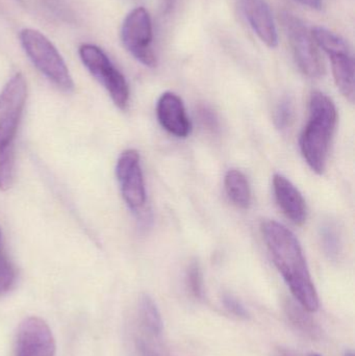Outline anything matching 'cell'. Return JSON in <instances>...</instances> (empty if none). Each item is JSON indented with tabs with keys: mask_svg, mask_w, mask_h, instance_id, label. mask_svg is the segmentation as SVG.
I'll return each mask as SVG.
<instances>
[{
	"mask_svg": "<svg viewBox=\"0 0 355 356\" xmlns=\"http://www.w3.org/2000/svg\"><path fill=\"white\" fill-rule=\"evenodd\" d=\"M116 175L129 209L133 211H141L146 203V188L137 150L127 149L121 154L117 162Z\"/></svg>",
	"mask_w": 355,
	"mask_h": 356,
	"instance_id": "8",
	"label": "cell"
},
{
	"mask_svg": "<svg viewBox=\"0 0 355 356\" xmlns=\"http://www.w3.org/2000/svg\"><path fill=\"white\" fill-rule=\"evenodd\" d=\"M242 10L252 31L268 47L279 45V33L270 6L266 0H240Z\"/></svg>",
	"mask_w": 355,
	"mask_h": 356,
	"instance_id": "12",
	"label": "cell"
},
{
	"mask_svg": "<svg viewBox=\"0 0 355 356\" xmlns=\"http://www.w3.org/2000/svg\"><path fill=\"white\" fill-rule=\"evenodd\" d=\"M227 196L240 209H248L251 203V190L247 177L237 169L227 171L224 177Z\"/></svg>",
	"mask_w": 355,
	"mask_h": 356,
	"instance_id": "14",
	"label": "cell"
},
{
	"mask_svg": "<svg viewBox=\"0 0 355 356\" xmlns=\"http://www.w3.org/2000/svg\"><path fill=\"white\" fill-rule=\"evenodd\" d=\"M21 45L38 70L65 92L74 89L72 76L64 58L49 39L39 31L25 29L20 31Z\"/></svg>",
	"mask_w": 355,
	"mask_h": 356,
	"instance_id": "3",
	"label": "cell"
},
{
	"mask_svg": "<svg viewBox=\"0 0 355 356\" xmlns=\"http://www.w3.org/2000/svg\"><path fill=\"white\" fill-rule=\"evenodd\" d=\"M16 282V270L10 259L0 253V296L6 294Z\"/></svg>",
	"mask_w": 355,
	"mask_h": 356,
	"instance_id": "21",
	"label": "cell"
},
{
	"mask_svg": "<svg viewBox=\"0 0 355 356\" xmlns=\"http://www.w3.org/2000/svg\"><path fill=\"white\" fill-rule=\"evenodd\" d=\"M198 113H199L200 121H201L204 127L212 131L218 129V119H217L216 114L210 108L202 106L199 108Z\"/></svg>",
	"mask_w": 355,
	"mask_h": 356,
	"instance_id": "24",
	"label": "cell"
},
{
	"mask_svg": "<svg viewBox=\"0 0 355 356\" xmlns=\"http://www.w3.org/2000/svg\"><path fill=\"white\" fill-rule=\"evenodd\" d=\"M281 22L289 40L296 64L302 72L311 79H320L324 75L322 58L315 45L312 35L304 23L290 13L281 15Z\"/></svg>",
	"mask_w": 355,
	"mask_h": 356,
	"instance_id": "5",
	"label": "cell"
},
{
	"mask_svg": "<svg viewBox=\"0 0 355 356\" xmlns=\"http://www.w3.org/2000/svg\"><path fill=\"white\" fill-rule=\"evenodd\" d=\"M160 338L138 328L135 338V356H166L160 345Z\"/></svg>",
	"mask_w": 355,
	"mask_h": 356,
	"instance_id": "16",
	"label": "cell"
},
{
	"mask_svg": "<svg viewBox=\"0 0 355 356\" xmlns=\"http://www.w3.org/2000/svg\"><path fill=\"white\" fill-rule=\"evenodd\" d=\"M261 228L273 261L294 298L308 313L318 311V293L295 234L274 220H265Z\"/></svg>",
	"mask_w": 355,
	"mask_h": 356,
	"instance_id": "1",
	"label": "cell"
},
{
	"mask_svg": "<svg viewBox=\"0 0 355 356\" xmlns=\"http://www.w3.org/2000/svg\"><path fill=\"white\" fill-rule=\"evenodd\" d=\"M15 177V145L0 148V190L12 186Z\"/></svg>",
	"mask_w": 355,
	"mask_h": 356,
	"instance_id": "18",
	"label": "cell"
},
{
	"mask_svg": "<svg viewBox=\"0 0 355 356\" xmlns=\"http://www.w3.org/2000/svg\"><path fill=\"white\" fill-rule=\"evenodd\" d=\"M17 1L23 2V0H17Z\"/></svg>",
	"mask_w": 355,
	"mask_h": 356,
	"instance_id": "27",
	"label": "cell"
},
{
	"mask_svg": "<svg viewBox=\"0 0 355 356\" xmlns=\"http://www.w3.org/2000/svg\"><path fill=\"white\" fill-rule=\"evenodd\" d=\"M56 343L49 326L37 317L25 319L17 334L16 356H54Z\"/></svg>",
	"mask_w": 355,
	"mask_h": 356,
	"instance_id": "9",
	"label": "cell"
},
{
	"mask_svg": "<svg viewBox=\"0 0 355 356\" xmlns=\"http://www.w3.org/2000/svg\"><path fill=\"white\" fill-rule=\"evenodd\" d=\"M312 356H321V355H313Z\"/></svg>",
	"mask_w": 355,
	"mask_h": 356,
	"instance_id": "28",
	"label": "cell"
},
{
	"mask_svg": "<svg viewBox=\"0 0 355 356\" xmlns=\"http://www.w3.org/2000/svg\"><path fill=\"white\" fill-rule=\"evenodd\" d=\"M298 2L302 6H306V8H312V10H321L323 6L322 0H294Z\"/></svg>",
	"mask_w": 355,
	"mask_h": 356,
	"instance_id": "25",
	"label": "cell"
},
{
	"mask_svg": "<svg viewBox=\"0 0 355 356\" xmlns=\"http://www.w3.org/2000/svg\"><path fill=\"white\" fill-rule=\"evenodd\" d=\"M286 309H287L288 317L298 330H302L304 334H310L313 338L319 334L318 326L308 315V312L306 311L299 303L297 305L296 303L290 302Z\"/></svg>",
	"mask_w": 355,
	"mask_h": 356,
	"instance_id": "17",
	"label": "cell"
},
{
	"mask_svg": "<svg viewBox=\"0 0 355 356\" xmlns=\"http://www.w3.org/2000/svg\"><path fill=\"white\" fill-rule=\"evenodd\" d=\"M79 54L85 68L106 88L114 104L120 110H126L129 102V83L106 52L93 44H83Z\"/></svg>",
	"mask_w": 355,
	"mask_h": 356,
	"instance_id": "4",
	"label": "cell"
},
{
	"mask_svg": "<svg viewBox=\"0 0 355 356\" xmlns=\"http://www.w3.org/2000/svg\"><path fill=\"white\" fill-rule=\"evenodd\" d=\"M322 50L331 58L338 89L352 104L355 97V66L349 46L343 38L336 37L327 41Z\"/></svg>",
	"mask_w": 355,
	"mask_h": 356,
	"instance_id": "10",
	"label": "cell"
},
{
	"mask_svg": "<svg viewBox=\"0 0 355 356\" xmlns=\"http://www.w3.org/2000/svg\"><path fill=\"white\" fill-rule=\"evenodd\" d=\"M158 122L171 135L187 138L191 134L192 125L181 97L172 92L160 96L156 106Z\"/></svg>",
	"mask_w": 355,
	"mask_h": 356,
	"instance_id": "11",
	"label": "cell"
},
{
	"mask_svg": "<svg viewBox=\"0 0 355 356\" xmlns=\"http://www.w3.org/2000/svg\"><path fill=\"white\" fill-rule=\"evenodd\" d=\"M344 356H354V353H352V351H348V353H346Z\"/></svg>",
	"mask_w": 355,
	"mask_h": 356,
	"instance_id": "26",
	"label": "cell"
},
{
	"mask_svg": "<svg viewBox=\"0 0 355 356\" xmlns=\"http://www.w3.org/2000/svg\"><path fill=\"white\" fill-rule=\"evenodd\" d=\"M121 40L125 49L144 66H156L158 62L152 47V21L146 8H135L125 17L121 27Z\"/></svg>",
	"mask_w": 355,
	"mask_h": 356,
	"instance_id": "6",
	"label": "cell"
},
{
	"mask_svg": "<svg viewBox=\"0 0 355 356\" xmlns=\"http://www.w3.org/2000/svg\"><path fill=\"white\" fill-rule=\"evenodd\" d=\"M187 282L192 294L196 298H202L204 296V278H202L201 269H200L199 264L197 261H193L189 266L187 272Z\"/></svg>",
	"mask_w": 355,
	"mask_h": 356,
	"instance_id": "22",
	"label": "cell"
},
{
	"mask_svg": "<svg viewBox=\"0 0 355 356\" xmlns=\"http://www.w3.org/2000/svg\"><path fill=\"white\" fill-rule=\"evenodd\" d=\"M273 191L283 213L296 225H302L308 217L306 200L297 188L281 175L273 177Z\"/></svg>",
	"mask_w": 355,
	"mask_h": 356,
	"instance_id": "13",
	"label": "cell"
},
{
	"mask_svg": "<svg viewBox=\"0 0 355 356\" xmlns=\"http://www.w3.org/2000/svg\"><path fill=\"white\" fill-rule=\"evenodd\" d=\"M337 119L333 100L322 92H314L310 99V118L300 138V149L310 168L318 175L327 168Z\"/></svg>",
	"mask_w": 355,
	"mask_h": 356,
	"instance_id": "2",
	"label": "cell"
},
{
	"mask_svg": "<svg viewBox=\"0 0 355 356\" xmlns=\"http://www.w3.org/2000/svg\"><path fill=\"white\" fill-rule=\"evenodd\" d=\"M26 98V81L21 73H17L0 93V148L15 145Z\"/></svg>",
	"mask_w": 355,
	"mask_h": 356,
	"instance_id": "7",
	"label": "cell"
},
{
	"mask_svg": "<svg viewBox=\"0 0 355 356\" xmlns=\"http://www.w3.org/2000/svg\"><path fill=\"white\" fill-rule=\"evenodd\" d=\"M223 305H224L225 309L236 317L242 318V319H246L248 317L247 311L244 305L231 295L225 294L223 296Z\"/></svg>",
	"mask_w": 355,
	"mask_h": 356,
	"instance_id": "23",
	"label": "cell"
},
{
	"mask_svg": "<svg viewBox=\"0 0 355 356\" xmlns=\"http://www.w3.org/2000/svg\"><path fill=\"white\" fill-rule=\"evenodd\" d=\"M294 104L291 98L285 97L277 104L274 112V124L277 129H287L291 127L294 119Z\"/></svg>",
	"mask_w": 355,
	"mask_h": 356,
	"instance_id": "20",
	"label": "cell"
},
{
	"mask_svg": "<svg viewBox=\"0 0 355 356\" xmlns=\"http://www.w3.org/2000/svg\"><path fill=\"white\" fill-rule=\"evenodd\" d=\"M138 328L154 336L162 337V317L156 303L148 295H143L140 299L139 309H138Z\"/></svg>",
	"mask_w": 355,
	"mask_h": 356,
	"instance_id": "15",
	"label": "cell"
},
{
	"mask_svg": "<svg viewBox=\"0 0 355 356\" xmlns=\"http://www.w3.org/2000/svg\"><path fill=\"white\" fill-rule=\"evenodd\" d=\"M321 241L323 249L329 259H337L341 252V236L333 224L327 223L321 228Z\"/></svg>",
	"mask_w": 355,
	"mask_h": 356,
	"instance_id": "19",
	"label": "cell"
}]
</instances>
